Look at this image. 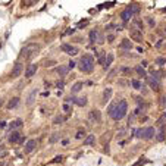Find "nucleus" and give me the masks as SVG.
<instances>
[{
  "label": "nucleus",
  "instance_id": "obj_6",
  "mask_svg": "<svg viewBox=\"0 0 166 166\" xmlns=\"http://www.w3.org/2000/svg\"><path fill=\"white\" fill-rule=\"evenodd\" d=\"M129 35L134 41H141L143 40V31L138 28H131L129 30Z\"/></svg>",
  "mask_w": 166,
  "mask_h": 166
},
{
  "label": "nucleus",
  "instance_id": "obj_24",
  "mask_svg": "<svg viewBox=\"0 0 166 166\" xmlns=\"http://www.w3.org/2000/svg\"><path fill=\"white\" fill-rule=\"evenodd\" d=\"M21 126H22V121H21V119H16V121H13V122L11 123V128H12V129L21 128Z\"/></svg>",
  "mask_w": 166,
  "mask_h": 166
},
{
  "label": "nucleus",
  "instance_id": "obj_18",
  "mask_svg": "<svg viewBox=\"0 0 166 166\" xmlns=\"http://www.w3.org/2000/svg\"><path fill=\"white\" fill-rule=\"evenodd\" d=\"M19 104V99L18 97H13V99H11V101L8 103V109H13V107H16Z\"/></svg>",
  "mask_w": 166,
  "mask_h": 166
},
{
  "label": "nucleus",
  "instance_id": "obj_15",
  "mask_svg": "<svg viewBox=\"0 0 166 166\" xmlns=\"http://www.w3.org/2000/svg\"><path fill=\"white\" fill-rule=\"evenodd\" d=\"M121 18H122V21H123V22H128V21L132 18V12H131L129 9H125V11L121 13Z\"/></svg>",
  "mask_w": 166,
  "mask_h": 166
},
{
  "label": "nucleus",
  "instance_id": "obj_20",
  "mask_svg": "<svg viewBox=\"0 0 166 166\" xmlns=\"http://www.w3.org/2000/svg\"><path fill=\"white\" fill-rule=\"evenodd\" d=\"M156 140H157V141H163V140H165V126H163V125L160 126V129H159V134H157Z\"/></svg>",
  "mask_w": 166,
  "mask_h": 166
},
{
  "label": "nucleus",
  "instance_id": "obj_34",
  "mask_svg": "<svg viewBox=\"0 0 166 166\" xmlns=\"http://www.w3.org/2000/svg\"><path fill=\"white\" fill-rule=\"evenodd\" d=\"M165 62H166V60H165V59H162V57H159V59H156V63H157V65H163Z\"/></svg>",
  "mask_w": 166,
  "mask_h": 166
},
{
  "label": "nucleus",
  "instance_id": "obj_26",
  "mask_svg": "<svg viewBox=\"0 0 166 166\" xmlns=\"http://www.w3.org/2000/svg\"><path fill=\"white\" fill-rule=\"evenodd\" d=\"M131 85H132L135 90H140V88L143 87V85H141V82H140L138 79H132V81H131Z\"/></svg>",
  "mask_w": 166,
  "mask_h": 166
},
{
  "label": "nucleus",
  "instance_id": "obj_7",
  "mask_svg": "<svg viewBox=\"0 0 166 166\" xmlns=\"http://www.w3.org/2000/svg\"><path fill=\"white\" fill-rule=\"evenodd\" d=\"M22 69H24L22 63H21V62H16V63L13 65V69H12V72H11V77H12V78H18V77L22 74Z\"/></svg>",
  "mask_w": 166,
  "mask_h": 166
},
{
  "label": "nucleus",
  "instance_id": "obj_39",
  "mask_svg": "<svg viewBox=\"0 0 166 166\" xmlns=\"http://www.w3.org/2000/svg\"><path fill=\"white\" fill-rule=\"evenodd\" d=\"M0 106H3V100L2 99H0Z\"/></svg>",
  "mask_w": 166,
  "mask_h": 166
},
{
  "label": "nucleus",
  "instance_id": "obj_16",
  "mask_svg": "<svg viewBox=\"0 0 166 166\" xmlns=\"http://www.w3.org/2000/svg\"><path fill=\"white\" fill-rule=\"evenodd\" d=\"M110 97H112V88H106L104 90V93H103V103H107L109 100H110Z\"/></svg>",
  "mask_w": 166,
  "mask_h": 166
},
{
  "label": "nucleus",
  "instance_id": "obj_40",
  "mask_svg": "<svg viewBox=\"0 0 166 166\" xmlns=\"http://www.w3.org/2000/svg\"><path fill=\"white\" fill-rule=\"evenodd\" d=\"M163 104H166V97H165V99H163Z\"/></svg>",
  "mask_w": 166,
  "mask_h": 166
},
{
  "label": "nucleus",
  "instance_id": "obj_4",
  "mask_svg": "<svg viewBox=\"0 0 166 166\" xmlns=\"http://www.w3.org/2000/svg\"><path fill=\"white\" fill-rule=\"evenodd\" d=\"M135 134H137V137H138V138H143V140H151V138L156 135V132H154V128H153V126L140 128V129H137V131H135Z\"/></svg>",
  "mask_w": 166,
  "mask_h": 166
},
{
  "label": "nucleus",
  "instance_id": "obj_3",
  "mask_svg": "<svg viewBox=\"0 0 166 166\" xmlns=\"http://www.w3.org/2000/svg\"><path fill=\"white\" fill-rule=\"evenodd\" d=\"M38 50H40V47H38L37 44H28V46H25V47L22 49V52H21V57L25 59V60L33 59V57L38 53Z\"/></svg>",
  "mask_w": 166,
  "mask_h": 166
},
{
  "label": "nucleus",
  "instance_id": "obj_19",
  "mask_svg": "<svg viewBox=\"0 0 166 166\" xmlns=\"http://www.w3.org/2000/svg\"><path fill=\"white\" fill-rule=\"evenodd\" d=\"M82 82H75L74 85H72V94H77V93H79L81 91V88H82Z\"/></svg>",
  "mask_w": 166,
  "mask_h": 166
},
{
  "label": "nucleus",
  "instance_id": "obj_35",
  "mask_svg": "<svg viewBox=\"0 0 166 166\" xmlns=\"http://www.w3.org/2000/svg\"><path fill=\"white\" fill-rule=\"evenodd\" d=\"M63 110H65V112H71V107H69V104H68V103H65V104H63Z\"/></svg>",
  "mask_w": 166,
  "mask_h": 166
},
{
  "label": "nucleus",
  "instance_id": "obj_9",
  "mask_svg": "<svg viewBox=\"0 0 166 166\" xmlns=\"http://www.w3.org/2000/svg\"><path fill=\"white\" fill-rule=\"evenodd\" d=\"M88 119H90L93 123L100 122V119H101V113H100L99 110H91V112L88 113Z\"/></svg>",
  "mask_w": 166,
  "mask_h": 166
},
{
  "label": "nucleus",
  "instance_id": "obj_31",
  "mask_svg": "<svg viewBox=\"0 0 166 166\" xmlns=\"http://www.w3.org/2000/svg\"><path fill=\"white\" fill-rule=\"evenodd\" d=\"M63 121H65V118H63V116H56L53 122H55V123H60V122H63Z\"/></svg>",
  "mask_w": 166,
  "mask_h": 166
},
{
  "label": "nucleus",
  "instance_id": "obj_30",
  "mask_svg": "<svg viewBox=\"0 0 166 166\" xmlns=\"http://www.w3.org/2000/svg\"><path fill=\"white\" fill-rule=\"evenodd\" d=\"M6 154V147L3 144H0V157H3Z\"/></svg>",
  "mask_w": 166,
  "mask_h": 166
},
{
  "label": "nucleus",
  "instance_id": "obj_37",
  "mask_svg": "<svg viewBox=\"0 0 166 166\" xmlns=\"http://www.w3.org/2000/svg\"><path fill=\"white\" fill-rule=\"evenodd\" d=\"M25 6H30V5H34V2H24Z\"/></svg>",
  "mask_w": 166,
  "mask_h": 166
},
{
  "label": "nucleus",
  "instance_id": "obj_38",
  "mask_svg": "<svg viewBox=\"0 0 166 166\" xmlns=\"http://www.w3.org/2000/svg\"><path fill=\"white\" fill-rule=\"evenodd\" d=\"M74 66H75V62L71 60V62H69V68H74Z\"/></svg>",
  "mask_w": 166,
  "mask_h": 166
},
{
  "label": "nucleus",
  "instance_id": "obj_29",
  "mask_svg": "<svg viewBox=\"0 0 166 166\" xmlns=\"http://www.w3.org/2000/svg\"><path fill=\"white\" fill-rule=\"evenodd\" d=\"M84 135H85V131H82V129H79V131L77 132V135H75V137H77L78 140H81V138H84Z\"/></svg>",
  "mask_w": 166,
  "mask_h": 166
},
{
  "label": "nucleus",
  "instance_id": "obj_17",
  "mask_svg": "<svg viewBox=\"0 0 166 166\" xmlns=\"http://www.w3.org/2000/svg\"><path fill=\"white\" fill-rule=\"evenodd\" d=\"M112 62H113V55H112V53L106 55V60H104V69H107V68L112 65Z\"/></svg>",
  "mask_w": 166,
  "mask_h": 166
},
{
  "label": "nucleus",
  "instance_id": "obj_1",
  "mask_svg": "<svg viewBox=\"0 0 166 166\" xmlns=\"http://www.w3.org/2000/svg\"><path fill=\"white\" fill-rule=\"evenodd\" d=\"M126 110H128V103H126V100H121L119 103H116V104H113V106L109 107V115H110L112 119L121 121V119L126 115Z\"/></svg>",
  "mask_w": 166,
  "mask_h": 166
},
{
  "label": "nucleus",
  "instance_id": "obj_32",
  "mask_svg": "<svg viewBox=\"0 0 166 166\" xmlns=\"http://www.w3.org/2000/svg\"><path fill=\"white\" fill-rule=\"evenodd\" d=\"M134 25H137V27H138V30H143V22H141V21L135 19V21H134Z\"/></svg>",
  "mask_w": 166,
  "mask_h": 166
},
{
  "label": "nucleus",
  "instance_id": "obj_12",
  "mask_svg": "<svg viewBox=\"0 0 166 166\" xmlns=\"http://www.w3.org/2000/svg\"><path fill=\"white\" fill-rule=\"evenodd\" d=\"M147 81H148V84H150V87H151L153 90H159L160 84H159V79H157V78H153V77H147Z\"/></svg>",
  "mask_w": 166,
  "mask_h": 166
},
{
  "label": "nucleus",
  "instance_id": "obj_14",
  "mask_svg": "<svg viewBox=\"0 0 166 166\" xmlns=\"http://www.w3.org/2000/svg\"><path fill=\"white\" fill-rule=\"evenodd\" d=\"M35 145H37V141L35 140H28V143L25 144V151L27 153H31L35 148Z\"/></svg>",
  "mask_w": 166,
  "mask_h": 166
},
{
  "label": "nucleus",
  "instance_id": "obj_36",
  "mask_svg": "<svg viewBox=\"0 0 166 166\" xmlns=\"http://www.w3.org/2000/svg\"><path fill=\"white\" fill-rule=\"evenodd\" d=\"M122 72H123V74H129L131 69H128V68H122Z\"/></svg>",
  "mask_w": 166,
  "mask_h": 166
},
{
  "label": "nucleus",
  "instance_id": "obj_28",
  "mask_svg": "<svg viewBox=\"0 0 166 166\" xmlns=\"http://www.w3.org/2000/svg\"><path fill=\"white\" fill-rule=\"evenodd\" d=\"M135 71H137L141 77H145V75H147V74H145V71H144V68H141V66H137V69H135Z\"/></svg>",
  "mask_w": 166,
  "mask_h": 166
},
{
  "label": "nucleus",
  "instance_id": "obj_33",
  "mask_svg": "<svg viewBox=\"0 0 166 166\" xmlns=\"http://www.w3.org/2000/svg\"><path fill=\"white\" fill-rule=\"evenodd\" d=\"M57 138H59V134H53V137L50 138V143H55V141H57Z\"/></svg>",
  "mask_w": 166,
  "mask_h": 166
},
{
  "label": "nucleus",
  "instance_id": "obj_42",
  "mask_svg": "<svg viewBox=\"0 0 166 166\" xmlns=\"http://www.w3.org/2000/svg\"><path fill=\"white\" fill-rule=\"evenodd\" d=\"M165 33H166V28H165Z\"/></svg>",
  "mask_w": 166,
  "mask_h": 166
},
{
  "label": "nucleus",
  "instance_id": "obj_23",
  "mask_svg": "<svg viewBox=\"0 0 166 166\" xmlns=\"http://www.w3.org/2000/svg\"><path fill=\"white\" fill-rule=\"evenodd\" d=\"M35 94H37V90H33V93H31V94L28 96V101H27V103H28L30 106H31V104L34 103V99H35Z\"/></svg>",
  "mask_w": 166,
  "mask_h": 166
},
{
  "label": "nucleus",
  "instance_id": "obj_41",
  "mask_svg": "<svg viewBox=\"0 0 166 166\" xmlns=\"http://www.w3.org/2000/svg\"><path fill=\"white\" fill-rule=\"evenodd\" d=\"M165 116H166V112H165Z\"/></svg>",
  "mask_w": 166,
  "mask_h": 166
},
{
  "label": "nucleus",
  "instance_id": "obj_2",
  "mask_svg": "<svg viewBox=\"0 0 166 166\" xmlns=\"http://www.w3.org/2000/svg\"><path fill=\"white\" fill-rule=\"evenodd\" d=\"M79 69L84 74H90L94 69V59L91 55H84L79 60Z\"/></svg>",
  "mask_w": 166,
  "mask_h": 166
},
{
  "label": "nucleus",
  "instance_id": "obj_13",
  "mask_svg": "<svg viewBox=\"0 0 166 166\" xmlns=\"http://www.w3.org/2000/svg\"><path fill=\"white\" fill-rule=\"evenodd\" d=\"M68 101H72V103H75V104H78V106H87V99L85 97H79V99H68Z\"/></svg>",
  "mask_w": 166,
  "mask_h": 166
},
{
  "label": "nucleus",
  "instance_id": "obj_5",
  "mask_svg": "<svg viewBox=\"0 0 166 166\" xmlns=\"http://www.w3.org/2000/svg\"><path fill=\"white\" fill-rule=\"evenodd\" d=\"M90 41H91V43L101 44V43H104V38H103V35H101V33H100L99 30H93V31L90 33Z\"/></svg>",
  "mask_w": 166,
  "mask_h": 166
},
{
  "label": "nucleus",
  "instance_id": "obj_21",
  "mask_svg": "<svg viewBox=\"0 0 166 166\" xmlns=\"http://www.w3.org/2000/svg\"><path fill=\"white\" fill-rule=\"evenodd\" d=\"M121 49H132V43L125 38V40H122V43H121Z\"/></svg>",
  "mask_w": 166,
  "mask_h": 166
},
{
  "label": "nucleus",
  "instance_id": "obj_11",
  "mask_svg": "<svg viewBox=\"0 0 166 166\" xmlns=\"http://www.w3.org/2000/svg\"><path fill=\"white\" fill-rule=\"evenodd\" d=\"M35 72H37V65H28V68L25 71V77L27 78H31V77H34Z\"/></svg>",
  "mask_w": 166,
  "mask_h": 166
},
{
  "label": "nucleus",
  "instance_id": "obj_10",
  "mask_svg": "<svg viewBox=\"0 0 166 166\" xmlns=\"http://www.w3.org/2000/svg\"><path fill=\"white\" fill-rule=\"evenodd\" d=\"M8 140H9V143H19L21 141V134L18 132V131H12L11 134H9V137H8Z\"/></svg>",
  "mask_w": 166,
  "mask_h": 166
},
{
  "label": "nucleus",
  "instance_id": "obj_8",
  "mask_svg": "<svg viewBox=\"0 0 166 166\" xmlns=\"http://www.w3.org/2000/svg\"><path fill=\"white\" fill-rule=\"evenodd\" d=\"M60 49H62V52H65L66 55H71V56H75V55L78 53V49H77V47H72V46H69V44H62Z\"/></svg>",
  "mask_w": 166,
  "mask_h": 166
},
{
  "label": "nucleus",
  "instance_id": "obj_27",
  "mask_svg": "<svg viewBox=\"0 0 166 166\" xmlns=\"http://www.w3.org/2000/svg\"><path fill=\"white\" fill-rule=\"evenodd\" d=\"M128 9H129V11L132 12V15H134V13H138V12H140V8H138L137 5H129V8H128Z\"/></svg>",
  "mask_w": 166,
  "mask_h": 166
},
{
  "label": "nucleus",
  "instance_id": "obj_22",
  "mask_svg": "<svg viewBox=\"0 0 166 166\" xmlns=\"http://www.w3.org/2000/svg\"><path fill=\"white\" fill-rule=\"evenodd\" d=\"M56 71H57V74H59V75H66V74H68V71H69V68H66V66H59Z\"/></svg>",
  "mask_w": 166,
  "mask_h": 166
},
{
  "label": "nucleus",
  "instance_id": "obj_25",
  "mask_svg": "<svg viewBox=\"0 0 166 166\" xmlns=\"http://www.w3.org/2000/svg\"><path fill=\"white\" fill-rule=\"evenodd\" d=\"M94 143V135H88L85 140H84V145H91Z\"/></svg>",
  "mask_w": 166,
  "mask_h": 166
}]
</instances>
